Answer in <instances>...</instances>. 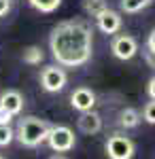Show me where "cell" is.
<instances>
[{
    "label": "cell",
    "instance_id": "13",
    "mask_svg": "<svg viewBox=\"0 0 155 159\" xmlns=\"http://www.w3.org/2000/svg\"><path fill=\"white\" fill-rule=\"evenodd\" d=\"M108 9V4H106V0H83V11L89 15V17H98L102 11H106Z\"/></svg>",
    "mask_w": 155,
    "mask_h": 159
},
{
    "label": "cell",
    "instance_id": "11",
    "mask_svg": "<svg viewBox=\"0 0 155 159\" xmlns=\"http://www.w3.org/2000/svg\"><path fill=\"white\" fill-rule=\"evenodd\" d=\"M140 121H143L140 110H138V108H132V106H125V108L119 112V119H117V123H119L123 129H134V127H138V125H140Z\"/></svg>",
    "mask_w": 155,
    "mask_h": 159
},
{
    "label": "cell",
    "instance_id": "14",
    "mask_svg": "<svg viewBox=\"0 0 155 159\" xmlns=\"http://www.w3.org/2000/svg\"><path fill=\"white\" fill-rule=\"evenodd\" d=\"M153 0H121V11L123 13H140L143 9L151 7Z\"/></svg>",
    "mask_w": 155,
    "mask_h": 159
},
{
    "label": "cell",
    "instance_id": "4",
    "mask_svg": "<svg viewBox=\"0 0 155 159\" xmlns=\"http://www.w3.org/2000/svg\"><path fill=\"white\" fill-rule=\"evenodd\" d=\"M47 144L55 153H70L77 144V136L68 125H51L47 136Z\"/></svg>",
    "mask_w": 155,
    "mask_h": 159
},
{
    "label": "cell",
    "instance_id": "9",
    "mask_svg": "<svg viewBox=\"0 0 155 159\" xmlns=\"http://www.w3.org/2000/svg\"><path fill=\"white\" fill-rule=\"evenodd\" d=\"M77 127L81 134L94 136L98 132H102V117L96 112V110H85L79 112V119H77Z\"/></svg>",
    "mask_w": 155,
    "mask_h": 159
},
{
    "label": "cell",
    "instance_id": "18",
    "mask_svg": "<svg viewBox=\"0 0 155 159\" xmlns=\"http://www.w3.org/2000/svg\"><path fill=\"white\" fill-rule=\"evenodd\" d=\"M143 57H144V61H147V66L155 70V51L149 49V47H143Z\"/></svg>",
    "mask_w": 155,
    "mask_h": 159
},
{
    "label": "cell",
    "instance_id": "7",
    "mask_svg": "<svg viewBox=\"0 0 155 159\" xmlns=\"http://www.w3.org/2000/svg\"><path fill=\"white\" fill-rule=\"evenodd\" d=\"M121 24H123L121 15L117 11H113V9H106V11H102L98 17H96L98 30H100L102 34H108V36H115V34L121 30Z\"/></svg>",
    "mask_w": 155,
    "mask_h": 159
},
{
    "label": "cell",
    "instance_id": "15",
    "mask_svg": "<svg viewBox=\"0 0 155 159\" xmlns=\"http://www.w3.org/2000/svg\"><path fill=\"white\" fill-rule=\"evenodd\" d=\"M28 2H30L32 9H36L40 13H53L58 11L62 4V0H28Z\"/></svg>",
    "mask_w": 155,
    "mask_h": 159
},
{
    "label": "cell",
    "instance_id": "2",
    "mask_svg": "<svg viewBox=\"0 0 155 159\" xmlns=\"http://www.w3.org/2000/svg\"><path fill=\"white\" fill-rule=\"evenodd\" d=\"M49 129H51V123L49 121L30 115V117H21V119L17 121L15 138H17V142H19L21 147L36 148V147H40V144L47 142Z\"/></svg>",
    "mask_w": 155,
    "mask_h": 159
},
{
    "label": "cell",
    "instance_id": "6",
    "mask_svg": "<svg viewBox=\"0 0 155 159\" xmlns=\"http://www.w3.org/2000/svg\"><path fill=\"white\" fill-rule=\"evenodd\" d=\"M110 51H113V55L117 60L130 61L140 51V45H138V40L132 36V34H115L113 40H110Z\"/></svg>",
    "mask_w": 155,
    "mask_h": 159
},
{
    "label": "cell",
    "instance_id": "12",
    "mask_svg": "<svg viewBox=\"0 0 155 159\" xmlns=\"http://www.w3.org/2000/svg\"><path fill=\"white\" fill-rule=\"evenodd\" d=\"M24 61L26 64H30V66H38L40 61L45 60V53H43V49L38 47V45H30V47H26L24 49Z\"/></svg>",
    "mask_w": 155,
    "mask_h": 159
},
{
    "label": "cell",
    "instance_id": "10",
    "mask_svg": "<svg viewBox=\"0 0 155 159\" xmlns=\"http://www.w3.org/2000/svg\"><path fill=\"white\" fill-rule=\"evenodd\" d=\"M24 104H26V100L17 89H4L0 93V106L4 110H9L13 117H17L24 110Z\"/></svg>",
    "mask_w": 155,
    "mask_h": 159
},
{
    "label": "cell",
    "instance_id": "22",
    "mask_svg": "<svg viewBox=\"0 0 155 159\" xmlns=\"http://www.w3.org/2000/svg\"><path fill=\"white\" fill-rule=\"evenodd\" d=\"M11 119H13V115L0 106V123H11Z\"/></svg>",
    "mask_w": 155,
    "mask_h": 159
},
{
    "label": "cell",
    "instance_id": "23",
    "mask_svg": "<svg viewBox=\"0 0 155 159\" xmlns=\"http://www.w3.org/2000/svg\"><path fill=\"white\" fill-rule=\"evenodd\" d=\"M49 159H70L68 155H64V153H55V155H51Z\"/></svg>",
    "mask_w": 155,
    "mask_h": 159
},
{
    "label": "cell",
    "instance_id": "20",
    "mask_svg": "<svg viewBox=\"0 0 155 159\" xmlns=\"http://www.w3.org/2000/svg\"><path fill=\"white\" fill-rule=\"evenodd\" d=\"M147 93H149L151 100H155V76H151L149 83H147Z\"/></svg>",
    "mask_w": 155,
    "mask_h": 159
},
{
    "label": "cell",
    "instance_id": "3",
    "mask_svg": "<svg viewBox=\"0 0 155 159\" xmlns=\"http://www.w3.org/2000/svg\"><path fill=\"white\" fill-rule=\"evenodd\" d=\"M104 153L108 159H134L136 144L125 134H110L104 142Z\"/></svg>",
    "mask_w": 155,
    "mask_h": 159
},
{
    "label": "cell",
    "instance_id": "1",
    "mask_svg": "<svg viewBox=\"0 0 155 159\" xmlns=\"http://www.w3.org/2000/svg\"><path fill=\"white\" fill-rule=\"evenodd\" d=\"M49 49L62 68H81L92 60L94 34L92 25L81 17L60 21L49 34Z\"/></svg>",
    "mask_w": 155,
    "mask_h": 159
},
{
    "label": "cell",
    "instance_id": "19",
    "mask_svg": "<svg viewBox=\"0 0 155 159\" xmlns=\"http://www.w3.org/2000/svg\"><path fill=\"white\" fill-rule=\"evenodd\" d=\"M11 11V0H0V17H7Z\"/></svg>",
    "mask_w": 155,
    "mask_h": 159
},
{
    "label": "cell",
    "instance_id": "17",
    "mask_svg": "<svg viewBox=\"0 0 155 159\" xmlns=\"http://www.w3.org/2000/svg\"><path fill=\"white\" fill-rule=\"evenodd\" d=\"M143 121H147L149 125H155V100H151V102H147L143 106Z\"/></svg>",
    "mask_w": 155,
    "mask_h": 159
},
{
    "label": "cell",
    "instance_id": "16",
    "mask_svg": "<svg viewBox=\"0 0 155 159\" xmlns=\"http://www.w3.org/2000/svg\"><path fill=\"white\" fill-rule=\"evenodd\" d=\"M15 140V129L11 123H0V147H9Z\"/></svg>",
    "mask_w": 155,
    "mask_h": 159
},
{
    "label": "cell",
    "instance_id": "21",
    "mask_svg": "<svg viewBox=\"0 0 155 159\" xmlns=\"http://www.w3.org/2000/svg\"><path fill=\"white\" fill-rule=\"evenodd\" d=\"M144 47H149V49L155 51V28L149 32V36H147V43H144Z\"/></svg>",
    "mask_w": 155,
    "mask_h": 159
},
{
    "label": "cell",
    "instance_id": "8",
    "mask_svg": "<svg viewBox=\"0 0 155 159\" xmlns=\"http://www.w3.org/2000/svg\"><path fill=\"white\" fill-rule=\"evenodd\" d=\"M96 93L89 89V87H77L70 93V106L79 112H85V110H94L96 106Z\"/></svg>",
    "mask_w": 155,
    "mask_h": 159
},
{
    "label": "cell",
    "instance_id": "5",
    "mask_svg": "<svg viewBox=\"0 0 155 159\" xmlns=\"http://www.w3.org/2000/svg\"><path fill=\"white\" fill-rule=\"evenodd\" d=\"M68 83V74L62 66H45L40 70V87L47 91V93H58L62 91Z\"/></svg>",
    "mask_w": 155,
    "mask_h": 159
},
{
    "label": "cell",
    "instance_id": "24",
    "mask_svg": "<svg viewBox=\"0 0 155 159\" xmlns=\"http://www.w3.org/2000/svg\"><path fill=\"white\" fill-rule=\"evenodd\" d=\"M0 159H4V157H2V155H0Z\"/></svg>",
    "mask_w": 155,
    "mask_h": 159
}]
</instances>
